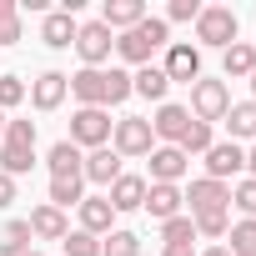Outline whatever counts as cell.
<instances>
[{"label":"cell","instance_id":"cb8c5ba5","mask_svg":"<svg viewBox=\"0 0 256 256\" xmlns=\"http://www.w3.org/2000/svg\"><path fill=\"white\" fill-rule=\"evenodd\" d=\"M226 131H231L236 146H241V141H256V100H231V110H226Z\"/></svg>","mask_w":256,"mask_h":256},{"label":"cell","instance_id":"2e32d148","mask_svg":"<svg viewBox=\"0 0 256 256\" xmlns=\"http://www.w3.org/2000/svg\"><path fill=\"white\" fill-rule=\"evenodd\" d=\"M146 20V0H106L100 6V26L116 36V30H131Z\"/></svg>","mask_w":256,"mask_h":256},{"label":"cell","instance_id":"bcb514c9","mask_svg":"<svg viewBox=\"0 0 256 256\" xmlns=\"http://www.w3.org/2000/svg\"><path fill=\"white\" fill-rule=\"evenodd\" d=\"M26 256H40V251H26Z\"/></svg>","mask_w":256,"mask_h":256},{"label":"cell","instance_id":"5b68a950","mask_svg":"<svg viewBox=\"0 0 256 256\" xmlns=\"http://www.w3.org/2000/svg\"><path fill=\"white\" fill-rule=\"evenodd\" d=\"M196 120H206V126H216V120H226V110H231V86L226 80H196L191 86V106H186Z\"/></svg>","mask_w":256,"mask_h":256},{"label":"cell","instance_id":"ee69618b","mask_svg":"<svg viewBox=\"0 0 256 256\" xmlns=\"http://www.w3.org/2000/svg\"><path fill=\"white\" fill-rule=\"evenodd\" d=\"M251 100H256V70H251Z\"/></svg>","mask_w":256,"mask_h":256},{"label":"cell","instance_id":"44dd1931","mask_svg":"<svg viewBox=\"0 0 256 256\" xmlns=\"http://www.w3.org/2000/svg\"><path fill=\"white\" fill-rule=\"evenodd\" d=\"M166 90H171V80H166V70H161V66H141V70L131 76V96H141V100L166 106Z\"/></svg>","mask_w":256,"mask_h":256},{"label":"cell","instance_id":"7dc6e473","mask_svg":"<svg viewBox=\"0 0 256 256\" xmlns=\"http://www.w3.org/2000/svg\"><path fill=\"white\" fill-rule=\"evenodd\" d=\"M251 50H256V40H251Z\"/></svg>","mask_w":256,"mask_h":256},{"label":"cell","instance_id":"ac0fdd59","mask_svg":"<svg viewBox=\"0 0 256 256\" xmlns=\"http://www.w3.org/2000/svg\"><path fill=\"white\" fill-rule=\"evenodd\" d=\"M76 211H80V231H90V236H110V231H116V211H110L106 191H100V196H86Z\"/></svg>","mask_w":256,"mask_h":256},{"label":"cell","instance_id":"7a4b0ae2","mask_svg":"<svg viewBox=\"0 0 256 256\" xmlns=\"http://www.w3.org/2000/svg\"><path fill=\"white\" fill-rule=\"evenodd\" d=\"M236 40H241V16H236L231 6H201V16H196V50H201V46L226 50V46H236Z\"/></svg>","mask_w":256,"mask_h":256},{"label":"cell","instance_id":"30bf717a","mask_svg":"<svg viewBox=\"0 0 256 256\" xmlns=\"http://www.w3.org/2000/svg\"><path fill=\"white\" fill-rule=\"evenodd\" d=\"M70 96L80 100V106H100V110H110V66L106 70H76L70 76Z\"/></svg>","mask_w":256,"mask_h":256},{"label":"cell","instance_id":"277c9868","mask_svg":"<svg viewBox=\"0 0 256 256\" xmlns=\"http://www.w3.org/2000/svg\"><path fill=\"white\" fill-rule=\"evenodd\" d=\"M110 151L120 161H136V156H151L156 151V136H151V116H120L116 131H110Z\"/></svg>","mask_w":256,"mask_h":256},{"label":"cell","instance_id":"9c48e42d","mask_svg":"<svg viewBox=\"0 0 256 256\" xmlns=\"http://www.w3.org/2000/svg\"><path fill=\"white\" fill-rule=\"evenodd\" d=\"M186 196V216H206V211H231V186L226 181H211V176H196L191 181V191H181Z\"/></svg>","mask_w":256,"mask_h":256},{"label":"cell","instance_id":"52a82bcc","mask_svg":"<svg viewBox=\"0 0 256 256\" xmlns=\"http://www.w3.org/2000/svg\"><path fill=\"white\" fill-rule=\"evenodd\" d=\"M26 96H30V106H36L40 116H50V110L66 106V96H70V76H66V70H40V76L26 86Z\"/></svg>","mask_w":256,"mask_h":256},{"label":"cell","instance_id":"6da1fadb","mask_svg":"<svg viewBox=\"0 0 256 256\" xmlns=\"http://www.w3.org/2000/svg\"><path fill=\"white\" fill-rule=\"evenodd\" d=\"M166 46H171V26H166L161 16H146L141 26H131V30L116 36V56H120L126 66H136V70L151 66V56L166 50Z\"/></svg>","mask_w":256,"mask_h":256},{"label":"cell","instance_id":"7402d4cb","mask_svg":"<svg viewBox=\"0 0 256 256\" xmlns=\"http://www.w3.org/2000/svg\"><path fill=\"white\" fill-rule=\"evenodd\" d=\"M251 70H256V50H251V40H236V46L221 50V76H226V80H251Z\"/></svg>","mask_w":256,"mask_h":256},{"label":"cell","instance_id":"d4e9b609","mask_svg":"<svg viewBox=\"0 0 256 256\" xmlns=\"http://www.w3.org/2000/svg\"><path fill=\"white\" fill-rule=\"evenodd\" d=\"M80 161H86V151H80V146H70V141H56V146L46 151L50 181H56V176H80Z\"/></svg>","mask_w":256,"mask_h":256},{"label":"cell","instance_id":"e575fe53","mask_svg":"<svg viewBox=\"0 0 256 256\" xmlns=\"http://www.w3.org/2000/svg\"><path fill=\"white\" fill-rule=\"evenodd\" d=\"M231 206H236V211H241L246 221H256V181H251V176L231 186Z\"/></svg>","mask_w":256,"mask_h":256},{"label":"cell","instance_id":"d590c367","mask_svg":"<svg viewBox=\"0 0 256 256\" xmlns=\"http://www.w3.org/2000/svg\"><path fill=\"white\" fill-rule=\"evenodd\" d=\"M26 100V80L20 76H0V110H16Z\"/></svg>","mask_w":256,"mask_h":256},{"label":"cell","instance_id":"60d3db41","mask_svg":"<svg viewBox=\"0 0 256 256\" xmlns=\"http://www.w3.org/2000/svg\"><path fill=\"white\" fill-rule=\"evenodd\" d=\"M161 256H196V246H166Z\"/></svg>","mask_w":256,"mask_h":256},{"label":"cell","instance_id":"8fae6325","mask_svg":"<svg viewBox=\"0 0 256 256\" xmlns=\"http://www.w3.org/2000/svg\"><path fill=\"white\" fill-rule=\"evenodd\" d=\"M80 176H86L90 186H106V191H110V186L126 176V161H120L110 146H100V151H86V161H80Z\"/></svg>","mask_w":256,"mask_h":256},{"label":"cell","instance_id":"d6a6232c","mask_svg":"<svg viewBox=\"0 0 256 256\" xmlns=\"http://www.w3.org/2000/svg\"><path fill=\"white\" fill-rule=\"evenodd\" d=\"M161 241H166V246H191V241H196V226H191V216L181 211V216L161 221Z\"/></svg>","mask_w":256,"mask_h":256},{"label":"cell","instance_id":"4fadbf2b","mask_svg":"<svg viewBox=\"0 0 256 256\" xmlns=\"http://www.w3.org/2000/svg\"><path fill=\"white\" fill-rule=\"evenodd\" d=\"M186 126H191V110L176 106V100H166V106H156V116H151V136H156L161 146H176V141L186 136Z\"/></svg>","mask_w":256,"mask_h":256},{"label":"cell","instance_id":"7bdbcfd3","mask_svg":"<svg viewBox=\"0 0 256 256\" xmlns=\"http://www.w3.org/2000/svg\"><path fill=\"white\" fill-rule=\"evenodd\" d=\"M196 256H231L226 246H206V251H196Z\"/></svg>","mask_w":256,"mask_h":256},{"label":"cell","instance_id":"83f0119b","mask_svg":"<svg viewBox=\"0 0 256 256\" xmlns=\"http://www.w3.org/2000/svg\"><path fill=\"white\" fill-rule=\"evenodd\" d=\"M80 201H86V176H56L50 181V206L56 211H70Z\"/></svg>","mask_w":256,"mask_h":256},{"label":"cell","instance_id":"7c38bea8","mask_svg":"<svg viewBox=\"0 0 256 256\" xmlns=\"http://www.w3.org/2000/svg\"><path fill=\"white\" fill-rule=\"evenodd\" d=\"M246 171V151L236 146V141H216L211 151H206V176L211 181H226L231 186V176H241Z\"/></svg>","mask_w":256,"mask_h":256},{"label":"cell","instance_id":"b9f144b4","mask_svg":"<svg viewBox=\"0 0 256 256\" xmlns=\"http://www.w3.org/2000/svg\"><path fill=\"white\" fill-rule=\"evenodd\" d=\"M246 171H251V181H256V146L246 151Z\"/></svg>","mask_w":256,"mask_h":256},{"label":"cell","instance_id":"8992f818","mask_svg":"<svg viewBox=\"0 0 256 256\" xmlns=\"http://www.w3.org/2000/svg\"><path fill=\"white\" fill-rule=\"evenodd\" d=\"M110 50H116V36H110L100 20H80V30H76V56H80V66H86V70H106Z\"/></svg>","mask_w":256,"mask_h":256},{"label":"cell","instance_id":"484cf974","mask_svg":"<svg viewBox=\"0 0 256 256\" xmlns=\"http://www.w3.org/2000/svg\"><path fill=\"white\" fill-rule=\"evenodd\" d=\"M211 146H216V126H206V120H196V116H191V126H186V136L176 141V151L191 161V156H206Z\"/></svg>","mask_w":256,"mask_h":256},{"label":"cell","instance_id":"d6986e66","mask_svg":"<svg viewBox=\"0 0 256 256\" xmlns=\"http://www.w3.org/2000/svg\"><path fill=\"white\" fill-rule=\"evenodd\" d=\"M26 221H30V236H36V241H66V231H70L66 211H56L50 201H40V206H36Z\"/></svg>","mask_w":256,"mask_h":256},{"label":"cell","instance_id":"3957f363","mask_svg":"<svg viewBox=\"0 0 256 256\" xmlns=\"http://www.w3.org/2000/svg\"><path fill=\"white\" fill-rule=\"evenodd\" d=\"M110 131H116V120H110V110H100V106H76L70 110V146H80V151H100V146H110Z\"/></svg>","mask_w":256,"mask_h":256},{"label":"cell","instance_id":"836d02e7","mask_svg":"<svg viewBox=\"0 0 256 256\" xmlns=\"http://www.w3.org/2000/svg\"><path fill=\"white\" fill-rule=\"evenodd\" d=\"M60 251L66 256H100V236H90V231H66V241H60Z\"/></svg>","mask_w":256,"mask_h":256},{"label":"cell","instance_id":"8d00e7d4","mask_svg":"<svg viewBox=\"0 0 256 256\" xmlns=\"http://www.w3.org/2000/svg\"><path fill=\"white\" fill-rule=\"evenodd\" d=\"M196 16H201V0H171L161 20H166V26H171V20H191V26H196Z\"/></svg>","mask_w":256,"mask_h":256},{"label":"cell","instance_id":"ba28073f","mask_svg":"<svg viewBox=\"0 0 256 256\" xmlns=\"http://www.w3.org/2000/svg\"><path fill=\"white\" fill-rule=\"evenodd\" d=\"M161 70H166L171 86H176V80H181V86H196V80H201V50H196L191 40H171Z\"/></svg>","mask_w":256,"mask_h":256},{"label":"cell","instance_id":"f35d334b","mask_svg":"<svg viewBox=\"0 0 256 256\" xmlns=\"http://www.w3.org/2000/svg\"><path fill=\"white\" fill-rule=\"evenodd\" d=\"M6 141H30L36 146V120H6Z\"/></svg>","mask_w":256,"mask_h":256},{"label":"cell","instance_id":"5bb4252c","mask_svg":"<svg viewBox=\"0 0 256 256\" xmlns=\"http://www.w3.org/2000/svg\"><path fill=\"white\" fill-rule=\"evenodd\" d=\"M76 30H80V20L70 10H46V20H40V40L50 50H70L76 46Z\"/></svg>","mask_w":256,"mask_h":256},{"label":"cell","instance_id":"f1b7e54d","mask_svg":"<svg viewBox=\"0 0 256 256\" xmlns=\"http://www.w3.org/2000/svg\"><path fill=\"white\" fill-rule=\"evenodd\" d=\"M100 256H146V251H141V236L136 231L116 226L110 236H100Z\"/></svg>","mask_w":256,"mask_h":256},{"label":"cell","instance_id":"f6af8a7d","mask_svg":"<svg viewBox=\"0 0 256 256\" xmlns=\"http://www.w3.org/2000/svg\"><path fill=\"white\" fill-rule=\"evenodd\" d=\"M0 136H6V110H0Z\"/></svg>","mask_w":256,"mask_h":256},{"label":"cell","instance_id":"ab89813d","mask_svg":"<svg viewBox=\"0 0 256 256\" xmlns=\"http://www.w3.org/2000/svg\"><path fill=\"white\" fill-rule=\"evenodd\" d=\"M16 201V176H6V171H0V211H6Z\"/></svg>","mask_w":256,"mask_h":256},{"label":"cell","instance_id":"603a6c76","mask_svg":"<svg viewBox=\"0 0 256 256\" xmlns=\"http://www.w3.org/2000/svg\"><path fill=\"white\" fill-rule=\"evenodd\" d=\"M36 166V146L30 141H6V136H0V171H6V176H26Z\"/></svg>","mask_w":256,"mask_h":256},{"label":"cell","instance_id":"9a60e30c","mask_svg":"<svg viewBox=\"0 0 256 256\" xmlns=\"http://www.w3.org/2000/svg\"><path fill=\"white\" fill-rule=\"evenodd\" d=\"M186 166H191V161H186L176 146H156V151H151V186H181Z\"/></svg>","mask_w":256,"mask_h":256},{"label":"cell","instance_id":"f546056e","mask_svg":"<svg viewBox=\"0 0 256 256\" xmlns=\"http://www.w3.org/2000/svg\"><path fill=\"white\" fill-rule=\"evenodd\" d=\"M226 251H231V256H256V221L241 216V221L226 231Z\"/></svg>","mask_w":256,"mask_h":256},{"label":"cell","instance_id":"4316f807","mask_svg":"<svg viewBox=\"0 0 256 256\" xmlns=\"http://www.w3.org/2000/svg\"><path fill=\"white\" fill-rule=\"evenodd\" d=\"M36 251V236H30V221H6V231H0V256H26Z\"/></svg>","mask_w":256,"mask_h":256},{"label":"cell","instance_id":"e0dca14e","mask_svg":"<svg viewBox=\"0 0 256 256\" xmlns=\"http://www.w3.org/2000/svg\"><path fill=\"white\" fill-rule=\"evenodd\" d=\"M181 206H186V196H181V186H151L146 181V216L151 221H171V216H181Z\"/></svg>","mask_w":256,"mask_h":256},{"label":"cell","instance_id":"1f68e13d","mask_svg":"<svg viewBox=\"0 0 256 256\" xmlns=\"http://www.w3.org/2000/svg\"><path fill=\"white\" fill-rule=\"evenodd\" d=\"M191 226H196V236L221 241V236L231 231V211H206V216H191Z\"/></svg>","mask_w":256,"mask_h":256},{"label":"cell","instance_id":"ffe728a7","mask_svg":"<svg viewBox=\"0 0 256 256\" xmlns=\"http://www.w3.org/2000/svg\"><path fill=\"white\" fill-rule=\"evenodd\" d=\"M106 201H110L116 216H120V211H141V206H146V176H131V171H126V176L106 191Z\"/></svg>","mask_w":256,"mask_h":256},{"label":"cell","instance_id":"74e56055","mask_svg":"<svg viewBox=\"0 0 256 256\" xmlns=\"http://www.w3.org/2000/svg\"><path fill=\"white\" fill-rule=\"evenodd\" d=\"M120 100H131V70L110 66V106H120Z\"/></svg>","mask_w":256,"mask_h":256},{"label":"cell","instance_id":"4dcf8cb0","mask_svg":"<svg viewBox=\"0 0 256 256\" xmlns=\"http://www.w3.org/2000/svg\"><path fill=\"white\" fill-rule=\"evenodd\" d=\"M26 26H20V6L16 0H0V46H20Z\"/></svg>","mask_w":256,"mask_h":256}]
</instances>
